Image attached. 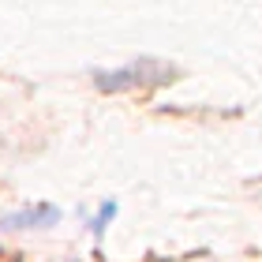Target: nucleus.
I'll return each mask as SVG.
<instances>
[{
	"instance_id": "1",
	"label": "nucleus",
	"mask_w": 262,
	"mask_h": 262,
	"mask_svg": "<svg viewBox=\"0 0 262 262\" xmlns=\"http://www.w3.org/2000/svg\"><path fill=\"white\" fill-rule=\"evenodd\" d=\"M60 221V210L49 206V202H38V206L15 210L0 217V232H34V229H53Z\"/></svg>"
},
{
	"instance_id": "2",
	"label": "nucleus",
	"mask_w": 262,
	"mask_h": 262,
	"mask_svg": "<svg viewBox=\"0 0 262 262\" xmlns=\"http://www.w3.org/2000/svg\"><path fill=\"white\" fill-rule=\"evenodd\" d=\"M150 64H131L124 71H98V86L101 90H120V86H135V82L142 79V71H146Z\"/></svg>"
},
{
	"instance_id": "3",
	"label": "nucleus",
	"mask_w": 262,
	"mask_h": 262,
	"mask_svg": "<svg viewBox=\"0 0 262 262\" xmlns=\"http://www.w3.org/2000/svg\"><path fill=\"white\" fill-rule=\"evenodd\" d=\"M113 213H116V202H101V210L90 217V232H94V236H101V232H105V225L113 221Z\"/></svg>"
}]
</instances>
